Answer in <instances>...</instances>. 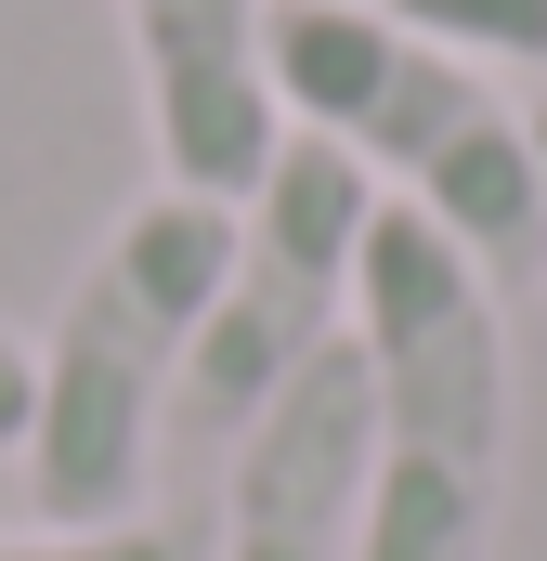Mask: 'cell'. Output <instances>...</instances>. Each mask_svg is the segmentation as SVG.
Returning <instances> with one entry per match:
<instances>
[{
    "label": "cell",
    "mask_w": 547,
    "mask_h": 561,
    "mask_svg": "<svg viewBox=\"0 0 547 561\" xmlns=\"http://www.w3.org/2000/svg\"><path fill=\"white\" fill-rule=\"evenodd\" d=\"M13 444H26V340L0 327V457H13Z\"/></svg>",
    "instance_id": "obj_9"
},
{
    "label": "cell",
    "mask_w": 547,
    "mask_h": 561,
    "mask_svg": "<svg viewBox=\"0 0 547 561\" xmlns=\"http://www.w3.org/2000/svg\"><path fill=\"white\" fill-rule=\"evenodd\" d=\"M274 105H287V131L339 144L392 209L456 236L482 275L547 262L535 105H509L496 66L443 53L392 0H274Z\"/></svg>",
    "instance_id": "obj_3"
},
{
    "label": "cell",
    "mask_w": 547,
    "mask_h": 561,
    "mask_svg": "<svg viewBox=\"0 0 547 561\" xmlns=\"http://www.w3.org/2000/svg\"><path fill=\"white\" fill-rule=\"evenodd\" d=\"M0 561H209L196 523H26V536H0Z\"/></svg>",
    "instance_id": "obj_8"
},
{
    "label": "cell",
    "mask_w": 547,
    "mask_h": 561,
    "mask_svg": "<svg viewBox=\"0 0 547 561\" xmlns=\"http://www.w3.org/2000/svg\"><path fill=\"white\" fill-rule=\"evenodd\" d=\"M352 353L379 392V470H365L352 561H496L509 444H522V366H509L496 275L379 196L365 262H352Z\"/></svg>",
    "instance_id": "obj_1"
},
{
    "label": "cell",
    "mask_w": 547,
    "mask_h": 561,
    "mask_svg": "<svg viewBox=\"0 0 547 561\" xmlns=\"http://www.w3.org/2000/svg\"><path fill=\"white\" fill-rule=\"evenodd\" d=\"M365 470H379V392H365V353L326 340L235 431L209 561H352L365 549Z\"/></svg>",
    "instance_id": "obj_5"
},
{
    "label": "cell",
    "mask_w": 547,
    "mask_h": 561,
    "mask_svg": "<svg viewBox=\"0 0 547 561\" xmlns=\"http://www.w3.org/2000/svg\"><path fill=\"white\" fill-rule=\"evenodd\" d=\"M365 222H379V183L339 144H313V131L274 144V170L235 196V249H222V287H209V327H196V366H183L170 419L235 444L326 340H352L339 313H352Z\"/></svg>",
    "instance_id": "obj_4"
},
{
    "label": "cell",
    "mask_w": 547,
    "mask_h": 561,
    "mask_svg": "<svg viewBox=\"0 0 547 561\" xmlns=\"http://www.w3.org/2000/svg\"><path fill=\"white\" fill-rule=\"evenodd\" d=\"M222 249H235L222 196L143 183L105 222V249L66 275L53 327L26 340V444H13L39 523H143L156 510V444L183 405Z\"/></svg>",
    "instance_id": "obj_2"
},
{
    "label": "cell",
    "mask_w": 547,
    "mask_h": 561,
    "mask_svg": "<svg viewBox=\"0 0 547 561\" xmlns=\"http://www.w3.org/2000/svg\"><path fill=\"white\" fill-rule=\"evenodd\" d=\"M405 26H430L443 53H469V66H535L547 79V0H392Z\"/></svg>",
    "instance_id": "obj_7"
},
{
    "label": "cell",
    "mask_w": 547,
    "mask_h": 561,
    "mask_svg": "<svg viewBox=\"0 0 547 561\" xmlns=\"http://www.w3.org/2000/svg\"><path fill=\"white\" fill-rule=\"evenodd\" d=\"M535 170H547V105H535Z\"/></svg>",
    "instance_id": "obj_10"
},
{
    "label": "cell",
    "mask_w": 547,
    "mask_h": 561,
    "mask_svg": "<svg viewBox=\"0 0 547 561\" xmlns=\"http://www.w3.org/2000/svg\"><path fill=\"white\" fill-rule=\"evenodd\" d=\"M131 26V92H143V144L156 183L183 196H248L287 144L274 105V0H118Z\"/></svg>",
    "instance_id": "obj_6"
}]
</instances>
